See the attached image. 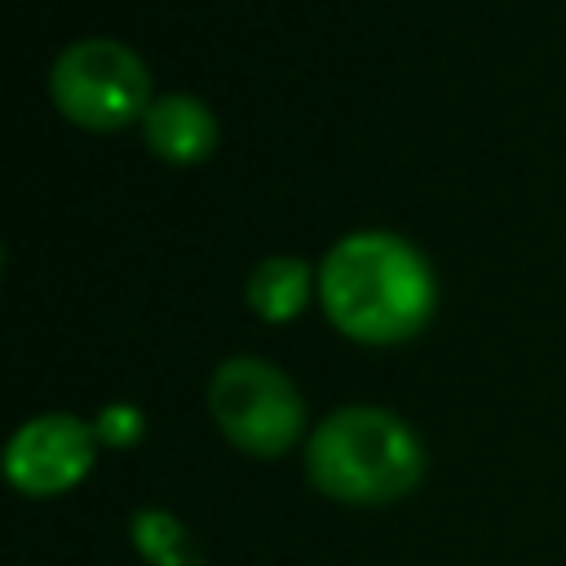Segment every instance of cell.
Listing matches in <instances>:
<instances>
[{
    "instance_id": "1",
    "label": "cell",
    "mask_w": 566,
    "mask_h": 566,
    "mask_svg": "<svg viewBox=\"0 0 566 566\" xmlns=\"http://www.w3.org/2000/svg\"><path fill=\"white\" fill-rule=\"evenodd\" d=\"M433 270L402 234L354 230L336 239L318 265V301L327 318L367 345L416 336L433 314Z\"/></svg>"
},
{
    "instance_id": "2",
    "label": "cell",
    "mask_w": 566,
    "mask_h": 566,
    "mask_svg": "<svg viewBox=\"0 0 566 566\" xmlns=\"http://www.w3.org/2000/svg\"><path fill=\"white\" fill-rule=\"evenodd\" d=\"M305 478L340 504H394L420 486L424 442L389 407H336L305 442Z\"/></svg>"
},
{
    "instance_id": "3",
    "label": "cell",
    "mask_w": 566,
    "mask_h": 566,
    "mask_svg": "<svg viewBox=\"0 0 566 566\" xmlns=\"http://www.w3.org/2000/svg\"><path fill=\"white\" fill-rule=\"evenodd\" d=\"M208 411L239 451L261 460L283 455L305 433V402L292 376L252 354H234L212 371Z\"/></svg>"
},
{
    "instance_id": "4",
    "label": "cell",
    "mask_w": 566,
    "mask_h": 566,
    "mask_svg": "<svg viewBox=\"0 0 566 566\" xmlns=\"http://www.w3.org/2000/svg\"><path fill=\"white\" fill-rule=\"evenodd\" d=\"M53 102L66 119L84 128H119L150 106L146 62L106 35H84L66 44L49 71Z\"/></svg>"
},
{
    "instance_id": "5",
    "label": "cell",
    "mask_w": 566,
    "mask_h": 566,
    "mask_svg": "<svg viewBox=\"0 0 566 566\" xmlns=\"http://www.w3.org/2000/svg\"><path fill=\"white\" fill-rule=\"evenodd\" d=\"M97 460V429L66 411L31 416L4 447V478L22 495H62L88 478Z\"/></svg>"
},
{
    "instance_id": "6",
    "label": "cell",
    "mask_w": 566,
    "mask_h": 566,
    "mask_svg": "<svg viewBox=\"0 0 566 566\" xmlns=\"http://www.w3.org/2000/svg\"><path fill=\"white\" fill-rule=\"evenodd\" d=\"M142 128H146L150 150L164 155V159H177V164L203 159L217 146V119H212L208 102L195 97V93L155 97L146 106V115H142Z\"/></svg>"
},
{
    "instance_id": "7",
    "label": "cell",
    "mask_w": 566,
    "mask_h": 566,
    "mask_svg": "<svg viewBox=\"0 0 566 566\" xmlns=\"http://www.w3.org/2000/svg\"><path fill=\"white\" fill-rule=\"evenodd\" d=\"M310 283H314V274H310V265H305L301 256H265V261L248 274L243 296H248V305H252L265 323H287V318H296V314L305 310Z\"/></svg>"
},
{
    "instance_id": "8",
    "label": "cell",
    "mask_w": 566,
    "mask_h": 566,
    "mask_svg": "<svg viewBox=\"0 0 566 566\" xmlns=\"http://www.w3.org/2000/svg\"><path fill=\"white\" fill-rule=\"evenodd\" d=\"M128 535H133V548L150 566H203L195 535L168 509H137L128 522Z\"/></svg>"
},
{
    "instance_id": "9",
    "label": "cell",
    "mask_w": 566,
    "mask_h": 566,
    "mask_svg": "<svg viewBox=\"0 0 566 566\" xmlns=\"http://www.w3.org/2000/svg\"><path fill=\"white\" fill-rule=\"evenodd\" d=\"M93 429H97V442L133 447L146 433V420H142V411L133 402H111V407H102V416L93 420Z\"/></svg>"
}]
</instances>
